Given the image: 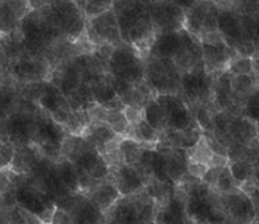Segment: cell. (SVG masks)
<instances>
[{
	"label": "cell",
	"mask_w": 259,
	"mask_h": 224,
	"mask_svg": "<svg viewBox=\"0 0 259 224\" xmlns=\"http://www.w3.org/2000/svg\"><path fill=\"white\" fill-rule=\"evenodd\" d=\"M180 87L190 101L195 102L199 100H205L207 96L209 95L211 79H209L208 73H205L204 67H199L198 64L190 69L189 72L181 75Z\"/></svg>",
	"instance_id": "5b68a950"
},
{
	"label": "cell",
	"mask_w": 259,
	"mask_h": 224,
	"mask_svg": "<svg viewBox=\"0 0 259 224\" xmlns=\"http://www.w3.org/2000/svg\"><path fill=\"white\" fill-rule=\"evenodd\" d=\"M37 101L44 110H46L50 114L57 111L59 107L68 104L67 98L60 93L59 89L55 86H53V84H50V83H44L42 93Z\"/></svg>",
	"instance_id": "9a60e30c"
},
{
	"label": "cell",
	"mask_w": 259,
	"mask_h": 224,
	"mask_svg": "<svg viewBox=\"0 0 259 224\" xmlns=\"http://www.w3.org/2000/svg\"><path fill=\"white\" fill-rule=\"evenodd\" d=\"M111 2H85V6L82 8L81 12L88 17L89 20L93 19V17L101 15V13L106 12V11L110 10Z\"/></svg>",
	"instance_id": "f546056e"
},
{
	"label": "cell",
	"mask_w": 259,
	"mask_h": 224,
	"mask_svg": "<svg viewBox=\"0 0 259 224\" xmlns=\"http://www.w3.org/2000/svg\"><path fill=\"white\" fill-rule=\"evenodd\" d=\"M193 118L202 131L212 133V114L205 105H196Z\"/></svg>",
	"instance_id": "83f0119b"
},
{
	"label": "cell",
	"mask_w": 259,
	"mask_h": 224,
	"mask_svg": "<svg viewBox=\"0 0 259 224\" xmlns=\"http://www.w3.org/2000/svg\"><path fill=\"white\" fill-rule=\"evenodd\" d=\"M123 116L130 126H136L143 120V109L136 106H126L123 109Z\"/></svg>",
	"instance_id": "836d02e7"
},
{
	"label": "cell",
	"mask_w": 259,
	"mask_h": 224,
	"mask_svg": "<svg viewBox=\"0 0 259 224\" xmlns=\"http://www.w3.org/2000/svg\"><path fill=\"white\" fill-rule=\"evenodd\" d=\"M228 72L232 76L240 75H250L254 72V60L250 58H241L237 57L234 59H231L228 64Z\"/></svg>",
	"instance_id": "484cf974"
},
{
	"label": "cell",
	"mask_w": 259,
	"mask_h": 224,
	"mask_svg": "<svg viewBox=\"0 0 259 224\" xmlns=\"http://www.w3.org/2000/svg\"><path fill=\"white\" fill-rule=\"evenodd\" d=\"M229 164V161L225 156H220V155H215V154H212V158L209 160L208 168H225L228 167Z\"/></svg>",
	"instance_id": "60d3db41"
},
{
	"label": "cell",
	"mask_w": 259,
	"mask_h": 224,
	"mask_svg": "<svg viewBox=\"0 0 259 224\" xmlns=\"http://www.w3.org/2000/svg\"><path fill=\"white\" fill-rule=\"evenodd\" d=\"M50 224H71V218L68 216V214L66 211L55 207Z\"/></svg>",
	"instance_id": "f35d334b"
},
{
	"label": "cell",
	"mask_w": 259,
	"mask_h": 224,
	"mask_svg": "<svg viewBox=\"0 0 259 224\" xmlns=\"http://www.w3.org/2000/svg\"><path fill=\"white\" fill-rule=\"evenodd\" d=\"M238 185L234 182L233 177L231 176V172H229V168L225 167L223 168L220 174H219L218 182L215 185V190L218 193H220L222 196L224 194H231V193L237 192Z\"/></svg>",
	"instance_id": "4316f807"
},
{
	"label": "cell",
	"mask_w": 259,
	"mask_h": 224,
	"mask_svg": "<svg viewBox=\"0 0 259 224\" xmlns=\"http://www.w3.org/2000/svg\"><path fill=\"white\" fill-rule=\"evenodd\" d=\"M20 21L10 8L7 2H0V32L10 33L19 30Z\"/></svg>",
	"instance_id": "7402d4cb"
},
{
	"label": "cell",
	"mask_w": 259,
	"mask_h": 224,
	"mask_svg": "<svg viewBox=\"0 0 259 224\" xmlns=\"http://www.w3.org/2000/svg\"><path fill=\"white\" fill-rule=\"evenodd\" d=\"M218 30L223 35L225 44L233 50L240 41H242V26L241 15L231 8H219L218 12Z\"/></svg>",
	"instance_id": "ba28073f"
},
{
	"label": "cell",
	"mask_w": 259,
	"mask_h": 224,
	"mask_svg": "<svg viewBox=\"0 0 259 224\" xmlns=\"http://www.w3.org/2000/svg\"><path fill=\"white\" fill-rule=\"evenodd\" d=\"M207 169H208V167L205 164H200V163L189 161V164H187V173L196 180H202V177L204 176Z\"/></svg>",
	"instance_id": "74e56055"
},
{
	"label": "cell",
	"mask_w": 259,
	"mask_h": 224,
	"mask_svg": "<svg viewBox=\"0 0 259 224\" xmlns=\"http://www.w3.org/2000/svg\"><path fill=\"white\" fill-rule=\"evenodd\" d=\"M146 176H143L135 165H122L114 172V186L120 196L130 197L146 186Z\"/></svg>",
	"instance_id": "9c48e42d"
},
{
	"label": "cell",
	"mask_w": 259,
	"mask_h": 224,
	"mask_svg": "<svg viewBox=\"0 0 259 224\" xmlns=\"http://www.w3.org/2000/svg\"><path fill=\"white\" fill-rule=\"evenodd\" d=\"M0 57H2V49H0Z\"/></svg>",
	"instance_id": "ee69618b"
},
{
	"label": "cell",
	"mask_w": 259,
	"mask_h": 224,
	"mask_svg": "<svg viewBox=\"0 0 259 224\" xmlns=\"http://www.w3.org/2000/svg\"><path fill=\"white\" fill-rule=\"evenodd\" d=\"M153 34H155V29H153V25H152L151 20H149V16L147 15L130 29L128 44H134L136 46L148 44L149 48H151V41L153 40Z\"/></svg>",
	"instance_id": "2e32d148"
},
{
	"label": "cell",
	"mask_w": 259,
	"mask_h": 224,
	"mask_svg": "<svg viewBox=\"0 0 259 224\" xmlns=\"http://www.w3.org/2000/svg\"><path fill=\"white\" fill-rule=\"evenodd\" d=\"M231 89L233 93L234 104H238L240 98H246L256 91V73L232 76Z\"/></svg>",
	"instance_id": "e0dca14e"
},
{
	"label": "cell",
	"mask_w": 259,
	"mask_h": 224,
	"mask_svg": "<svg viewBox=\"0 0 259 224\" xmlns=\"http://www.w3.org/2000/svg\"><path fill=\"white\" fill-rule=\"evenodd\" d=\"M100 106L104 107L105 110L109 111V113H111V111H123L124 109V105L122 104L119 97H115L114 100H111V101L106 102V104L104 105H100Z\"/></svg>",
	"instance_id": "ab89813d"
},
{
	"label": "cell",
	"mask_w": 259,
	"mask_h": 224,
	"mask_svg": "<svg viewBox=\"0 0 259 224\" xmlns=\"http://www.w3.org/2000/svg\"><path fill=\"white\" fill-rule=\"evenodd\" d=\"M57 173L59 177L60 182L63 185L67 192H77L79 190V183H77V172L75 169V165L71 161L64 159L57 168Z\"/></svg>",
	"instance_id": "44dd1931"
},
{
	"label": "cell",
	"mask_w": 259,
	"mask_h": 224,
	"mask_svg": "<svg viewBox=\"0 0 259 224\" xmlns=\"http://www.w3.org/2000/svg\"><path fill=\"white\" fill-rule=\"evenodd\" d=\"M143 120L148 123L149 126H152L156 131L161 133L166 129V117L160 105L156 102V100H149L146 104V106L143 107Z\"/></svg>",
	"instance_id": "ac0fdd59"
},
{
	"label": "cell",
	"mask_w": 259,
	"mask_h": 224,
	"mask_svg": "<svg viewBox=\"0 0 259 224\" xmlns=\"http://www.w3.org/2000/svg\"><path fill=\"white\" fill-rule=\"evenodd\" d=\"M7 3H8V6H10V8L12 10V12L15 13V16H16V19L19 20V21L22 19V17L25 16L29 11H30L28 2L15 0V2H7Z\"/></svg>",
	"instance_id": "d590c367"
},
{
	"label": "cell",
	"mask_w": 259,
	"mask_h": 224,
	"mask_svg": "<svg viewBox=\"0 0 259 224\" xmlns=\"http://www.w3.org/2000/svg\"><path fill=\"white\" fill-rule=\"evenodd\" d=\"M49 66L48 62L41 59H25L21 58L13 63L11 75L20 82L29 83H41L48 75Z\"/></svg>",
	"instance_id": "30bf717a"
},
{
	"label": "cell",
	"mask_w": 259,
	"mask_h": 224,
	"mask_svg": "<svg viewBox=\"0 0 259 224\" xmlns=\"http://www.w3.org/2000/svg\"><path fill=\"white\" fill-rule=\"evenodd\" d=\"M143 148L144 147H143L142 143L136 142V140L130 138H122L119 145H118V151H119L120 156L123 159L124 165L138 164Z\"/></svg>",
	"instance_id": "ffe728a7"
},
{
	"label": "cell",
	"mask_w": 259,
	"mask_h": 224,
	"mask_svg": "<svg viewBox=\"0 0 259 224\" xmlns=\"http://www.w3.org/2000/svg\"><path fill=\"white\" fill-rule=\"evenodd\" d=\"M88 28L97 35L101 44H109L114 48L122 44L117 19L110 10L89 20Z\"/></svg>",
	"instance_id": "52a82bcc"
},
{
	"label": "cell",
	"mask_w": 259,
	"mask_h": 224,
	"mask_svg": "<svg viewBox=\"0 0 259 224\" xmlns=\"http://www.w3.org/2000/svg\"><path fill=\"white\" fill-rule=\"evenodd\" d=\"M219 203L225 215L236 224H250L256 220V210L253 203L240 190L231 194L219 196Z\"/></svg>",
	"instance_id": "277c9868"
},
{
	"label": "cell",
	"mask_w": 259,
	"mask_h": 224,
	"mask_svg": "<svg viewBox=\"0 0 259 224\" xmlns=\"http://www.w3.org/2000/svg\"><path fill=\"white\" fill-rule=\"evenodd\" d=\"M236 50L238 53V57L241 58H256V44L253 41H240L236 46Z\"/></svg>",
	"instance_id": "d6a6232c"
},
{
	"label": "cell",
	"mask_w": 259,
	"mask_h": 224,
	"mask_svg": "<svg viewBox=\"0 0 259 224\" xmlns=\"http://www.w3.org/2000/svg\"><path fill=\"white\" fill-rule=\"evenodd\" d=\"M209 3L211 2H195V3H191L187 6V8L185 10L184 25L189 34L200 35L203 20H204L205 13L208 11Z\"/></svg>",
	"instance_id": "5bb4252c"
},
{
	"label": "cell",
	"mask_w": 259,
	"mask_h": 224,
	"mask_svg": "<svg viewBox=\"0 0 259 224\" xmlns=\"http://www.w3.org/2000/svg\"><path fill=\"white\" fill-rule=\"evenodd\" d=\"M218 12L219 7L216 3H209L208 11L205 13L204 20H203L202 25V33L200 34H204V33H213L219 32L218 30Z\"/></svg>",
	"instance_id": "f1b7e54d"
},
{
	"label": "cell",
	"mask_w": 259,
	"mask_h": 224,
	"mask_svg": "<svg viewBox=\"0 0 259 224\" xmlns=\"http://www.w3.org/2000/svg\"><path fill=\"white\" fill-rule=\"evenodd\" d=\"M71 109H70V105L67 104L64 105V106L59 107L57 111H54V113L50 114V118L53 121H54L55 123H58V125H60V126H64L67 123V121H68V118H70V114H71Z\"/></svg>",
	"instance_id": "8d00e7d4"
},
{
	"label": "cell",
	"mask_w": 259,
	"mask_h": 224,
	"mask_svg": "<svg viewBox=\"0 0 259 224\" xmlns=\"http://www.w3.org/2000/svg\"><path fill=\"white\" fill-rule=\"evenodd\" d=\"M182 48L181 33H160L151 45V55L156 59H171Z\"/></svg>",
	"instance_id": "7c38bea8"
},
{
	"label": "cell",
	"mask_w": 259,
	"mask_h": 224,
	"mask_svg": "<svg viewBox=\"0 0 259 224\" xmlns=\"http://www.w3.org/2000/svg\"><path fill=\"white\" fill-rule=\"evenodd\" d=\"M228 168H229V172H231V176L233 177L234 182L237 183L238 186L249 180L256 181V173H258L256 164L251 165L245 160H238L229 163Z\"/></svg>",
	"instance_id": "d6986e66"
},
{
	"label": "cell",
	"mask_w": 259,
	"mask_h": 224,
	"mask_svg": "<svg viewBox=\"0 0 259 224\" xmlns=\"http://www.w3.org/2000/svg\"><path fill=\"white\" fill-rule=\"evenodd\" d=\"M105 122L110 126V129L113 130L115 135L122 136V138L126 136L127 131L130 129V125L126 118H124L123 111H111V113H108Z\"/></svg>",
	"instance_id": "d4e9b609"
},
{
	"label": "cell",
	"mask_w": 259,
	"mask_h": 224,
	"mask_svg": "<svg viewBox=\"0 0 259 224\" xmlns=\"http://www.w3.org/2000/svg\"><path fill=\"white\" fill-rule=\"evenodd\" d=\"M222 169L223 168H208L207 172L204 173V176L202 177L200 182L203 185H205L207 188H209V189H215V185L218 182L219 174H220Z\"/></svg>",
	"instance_id": "e575fe53"
},
{
	"label": "cell",
	"mask_w": 259,
	"mask_h": 224,
	"mask_svg": "<svg viewBox=\"0 0 259 224\" xmlns=\"http://www.w3.org/2000/svg\"><path fill=\"white\" fill-rule=\"evenodd\" d=\"M187 159L189 161H194V163H200V164H205L208 167L209 160L212 158V152L208 148V145L205 143V139H200L199 142L194 145L193 148H190L186 151Z\"/></svg>",
	"instance_id": "cb8c5ba5"
},
{
	"label": "cell",
	"mask_w": 259,
	"mask_h": 224,
	"mask_svg": "<svg viewBox=\"0 0 259 224\" xmlns=\"http://www.w3.org/2000/svg\"><path fill=\"white\" fill-rule=\"evenodd\" d=\"M222 224H236V223H234V221L233 220H232V219L231 218H228V216H227V218H225V220L224 221H223V223Z\"/></svg>",
	"instance_id": "b9f144b4"
},
{
	"label": "cell",
	"mask_w": 259,
	"mask_h": 224,
	"mask_svg": "<svg viewBox=\"0 0 259 224\" xmlns=\"http://www.w3.org/2000/svg\"><path fill=\"white\" fill-rule=\"evenodd\" d=\"M202 48V60L205 73H211L213 71L223 69L229 64L232 59V49L227 46L225 42L220 45H203Z\"/></svg>",
	"instance_id": "8fae6325"
},
{
	"label": "cell",
	"mask_w": 259,
	"mask_h": 224,
	"mask_svg": "<svg viewBox=\"0 0 259 224\" xmlns=\"http://www.w3.org/2000/svg\"><path fill=\"white\" fill-rule=\"evenodd\" d=\"M156 102L160 105L166 117V129L173 131H184L195 121L187 107L186 102L178 95H157Z\"/></svg>",
	"instance_id": "3957f363"
},
{
	"label": "cell",
	"mask_w": 259,
	"mask_h": 224,
	"mask_svg": "<svg viewBox=\"0 0 259 224\" xmlns=\"http://www.w3.org/2000/svg\"><path fill=\"white\" fill-rule=\"evenodd\" d=\"M120 197L122 196L117 188L114 186L113 182H105L100 183L92 190L91 202L98 211L104 214V212H108L113 206L117 205Z\"/></svg>",
	"instance_id": "4fadbf2b"
},
{
	"label": "cell",
	"mask_w": 259,
	"mask_h": 224,
	"mask_svg": "<svg viewBox=\"0 0 259 224\" xmlns=\"http://www.w3.org/2000/svg\"><path fill=\"white\" fill-rule=\"evenodd\" d=\"M250 224H258V223H256V220H254V221H251V223H250Z\"/></svg>",
	"instance_id": "7bdbcfd3"
},
{
	"label": "cell",
	"mask_w": 259,
	"mask_h": 224,
	"mask_svg": "<svg viewBox=\"0 0 259 224\" xmlns=\"http://www.w3.org/2000/svg\"><path fill=\"white\" fill-rule=\"evenodd\" d=\"M13 155H15V147H13L11 142L4 143L0 147V171L11 167Z\"/></svg>",
	"instance_id": "1f68e13d"
},
{
	"label": "cell",
	"mask_w": 259,
	"mask_h": 224,
	"mask_svg": "<svg viewBox=\"0 0 259 224\" xmlns=\"http://www.w3.org/2000/svg\"><path fill=\"white\" fill-rule=\"evenodd\" d=\"M186 199L185 192L173 193L166 202L156 210V224H187Z\"/></svg>",
	"instance_id": "8992f818"
},
{
	"label": "cell",
	"mask_w": 259,
	"mask_h": 224,
	"mask_svg": "<svg viewBox=\"0 0 259 224\" xmlns=\"http://www.w3.org/2000/svg\"><path fill=\"white\" fill-rule=\"evenodd\" d=\"M109 173H110V168H109V165L106 164V161L104 160V158H102V155H101L100 156V159L97 160V163L93 165L92 169H91V171H89L87 174H88V176L91 177L92 180L100 181L101 178L108 177Z\"/></svg>",
	"instance_id": "4dcf8cb0"
},
{
	"label": "cell",
	"mask_w": 259,
	"mask_h": 224,
	"mask_svg": "<svg viewBox=\"0 0 259 224\" xmlns=\"http://www.w3.org/2000/svg\"><path fill=\"white\" fill-rule=\"evenodd\" d=\"M17 92L13 86H0V114L10 117L16 104Z\"/></svg>",
	"instance_id": "603a6c76"
},
{
	"label": "cell",
	"mask_w": 259,
	"mask_h": 224,
	"mask_svg": "<svg viewBox=\"0 0 259 224\" xmlns=\"http://www.w3.org/2000/svg\"><path fill=\"white\" fill-rule=\"evenodd\" d=\"M108 72L114 78L130 83L131 86H138L144 80L146 64L131 46L120 44L114 49L111 57L108 60Z\"/></svg>",
	"instance_id": "6da1fadb"
},
{
	"label": "cell",
	"mask_w": 259,
	"mask_h": 224,
	"mask_svg": "<svg viewBox=\"0 0 259 224\" xmlns=\"http://www.w3.org/2000/svg\"><path fill=\"white\" fill-rule=\"evenodd\" d=\"M149 20L155 30L160 33H174L182 30L185 22V10L178 3L156 2L146 3Z\"/></svg>",
	"instance_id": "7a4b0ae2"
}]
</instances>
